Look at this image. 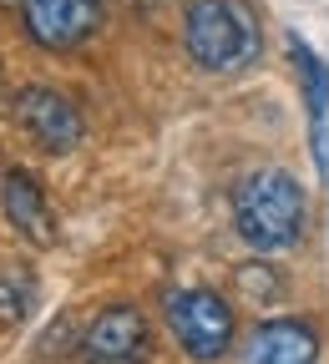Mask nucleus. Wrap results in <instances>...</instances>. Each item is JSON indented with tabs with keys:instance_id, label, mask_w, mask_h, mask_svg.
Listing matches in <instances>:
<instances>
[{
	"instance_id": "nucleus-1",
	"label": "nucleus",
	"mask_w": 329,
	"mask_h": 364,
	"mask_svg": "<svg viewBox=\"0 0 329 364\" xmlns=\"http://www.w3.org/2000/svg\"><path fill=\"white\" fill-rule=\"evenodd\" d=\"M182 46L203 71L239 76L258 61V16L249 0H193L182 16Z\"/></svg>"
},
{
	"instance_id": "nucleus-2",
	"label": "nucleus",
	"mask_w": 329,
	"mask_h": 364,
	"mask_svg": "<svg viewBox=\"0 0 329 364\" xmlns=\"http://www.w3.org/2000/svg\"><path fill=\"white\" fill-rule=\"evenodd\" d=\"M233 228L239 238L258 253H273V248H289L304 228V193L289 172L278 167H263V172H249L239 188H233Z\"/></svg>"
},
{
	"instance_id": "nucleus-3",
	"label": "nucleus",
	"mask_w": 329,
	"mask_h": 364,
	"mask_svg": "<svg viewBox=\"0 0 329 364\" xmlns=\"http://www.w3.org/2000/svg\"><path fill=\"white\" fill-rule=\"evenodd\" d=\"M167 329L187 359H218L233 344V309L213 289H177L167 294Z\"/></svg>"
},
{
	"instance_id": "nucleus-4",
	"label": "nucleus",
	"mask_w": 329,
	"mask_h": 364,
	"mask_svg": "<svg viewBox=\"0 0 329 364\" xmlns=\"http://www.w3.org/2000/svg\"><path fill=\"white\" fill-rule=\"evenodd\" d=\"M16 122L26 127L31 142H41L46 152H71L81 142V132H86L81 112L61 97V91H51V86H26L16 97Z\"/></svg>"
},
{
	"instance_id": "nucleus-5",
	"label": "nucleus",
	"mask_w": 329,
	"mask_h": 364,
	"mask_svg": "<svg viewBox=\"0 0 329 364\" xmlns=\"http://www.w3.org/2000/svg\"><path fill=\"white\" fill-rule=\"evenodd\" d=\"M21 21L36 46L46 51H71L102 21V0H21Z\"/></svg>"
},
{
	"instance_id": "nucleus-6",
	"label": "nucleus",
	"mask_w": 329,
	"mask_h": 364,
	"mask_svg": "<svg viewBox=\"0 0 329 364\" xmlns=\"http://www.w3.org/2000/svg\"><path fill=\"white\" fill-rule=\"evenodd\" d=\"M147 354V318L117 304L86 329V364H137Z\"/></svg>"
},
{
	"instance_id": "nucleus-7",
	"label": "nucleus",
	"mask_w": 329,
	"mask_h": 364,
	"mask_svg": "<svg viewBox=\"0 0 329 364\" xmlns=\"http://www.w3.org/2000/svg\"><path fill=\"white\" fill-rule=\"evenodd\" d=\"M244 364H319V334L299 318H268L249 334Z\"/></svg>"
},
{
	"instance_id": "nucleus-8",
	"label": "nucleus",
	"mask_w": 329,
	"mask_h": 364,
	"mask_svg": "<svg viewBox=\"0 0 329 364\" xmlns=\"http://www.w3.org/2000/svg\"><path fill=\"white\" fill-rule=\"evenodd\" d=\"M0 203H6V218L21 228V233L31 243H51L56 228H51V213H46V198L36 193V182L26 172H6V182H0Z\"/></svg>"
},
{
	"instance_id": "nucleus-9",
	"label": "nucleus",
	"mask_w": 329,
	"mask_h": 364,
	"mask_svg": "<svg viewBox=\"0 0 329 364\" xmlns=\"http://www.w3.org/2000/svg\"><path fill=\"white\" fill-rule=\"evenodd\" d=\"M289 51H294V66H299V76H304V97H309V117L314 122H324V112H329V66L309 51L304 41H289Z\"/></svg>"
},
{
	"instance_id": "nucleus-10",
	"label": "nucleus",
	"mask_w": 329,
	"mask_h": 364,
	"mask_svg": "<svg viewBox=\"0 0 329 364\" xmlns=\"http://www.w3.org/2000/svg\"><path fill=\"white\" fill-rule=\"evenodd\" d=\"M31 309V284L26 279H0V324H16Z\"/></svg>"
},
{
	"instance_id": "nucleus-11",
	"label": "nucleus",
	"mask_w": 329,
	"mask_h": 364,
	"mask_svg": "<svg viewBox=\"0 0 329 364\" xmlns=\"http://www.w3.org/2000/svg\"><path fill=\"white\" fill-rule=\"evenodd\" d=\"M0 6H16V0H0Z\"/></svg>"
}]
</instances>
